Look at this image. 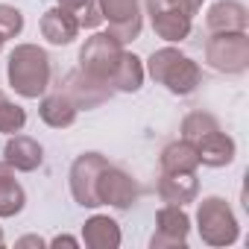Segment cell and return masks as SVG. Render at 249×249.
<instances>
[{
    "instance_id": "cell-1",
    "label": "cell",
    "mask_w": 249,
    "mask_h": 249,
    "mask_svg": "<svg viewBox=\"0 0 249 249\" xmlns=\"http://www.w3.org/2000/svg\"><path fill=\"white\" fill-rule=\"evenodd\" d=\"M6 76H9V85L15 88V94H21L27 100L44 97V91L50 88V79H53V65H50L47 50H41L38 44H18L9 53Z\"/></svg>"
},
{
    "instance_id": "cell-2",
    "label": "cell",
    "mask_w": 249,
    "mask_h": 249,
    "mask_svg": "<svg viewBox=\"0 0 249 249\" xmlns=\"http://www.w3.org/2000/svg\"><path fill=\"white\" fill-rule=\"evenodd\" d=\"M147 73L164 85L170 94L176 97H188L199 88L202 82V71L194 59H188L185 53H179L176 47H161L147 59Z\"/></svg>"
},
{
    "instance_id": "cell-3",
    "label": "cell",
    "mask_w": 249,
    "mask_h": 249,
    "mask_svg": "<svg viewBox=\"0 0 249 249\" xmlns=\"http://www.w3.org/2000/svg\"><path fill=\"white\" fill-rule=\"evenodd\" d=\"M196 223L199 237L208 246H231L240 234L237 217L223 196H205L196 208Z\"/></svg>"
},
{
    "instance_id": "cell-4",
    "label": "cell",
    "mask_w": 249,
    "mask_h": 249,
    "mask_svg": "<svg viewBox=\"0 0 249 249\" xmlns=\"http://www.w3.org/2000/svg\"><path fill=\"white\" fill-rule=\"evenodd\" d=\"M123 53L126 50H123V44L111 33H94L79 50V71L106 82V85H111V76H114Z\"/></svg>"
},
{
    "instance_id": "cell-5",
    "label": "cell",
    "mask_w": 249,
    "mask_h": 249,
    "mask_svg": "<svg viewBox=\"0 0 249 249\" xmlns=\"http://www.w3.org/2000/svg\"><path fill=\"white\" fill-rule=\"evenodd\" d=\"M147 15L153 33L170 44L185 41L194 27V12L185 0H147Z\"/></svg>"
},
{
    "instance_id": "cell-6",
    "label": "cell",
    "mask_w": 249,
    "mask_h": 249,
    "mask_svg": "<svg viewBox=\"0 0 249 249\" xmlns=\"http://www.w3.org/2000/svg\"><path fill=\"white\" fill-rule=\"evenodd\" d=\"M205 62L220 73H243L249 68V36L214 33L205 41Z\"/></svg>"
},
{
    "instance_id": "cell-7",
    "label": "cell",
    "mask_w": 249,
    "mask_h": 249,
    "mask_svg": "<svg viewBox=\"0 0 249 249\" xmlns=\"http://www.w3.org/2000/svg\"><path fill=\"white\" fill-rule=\"evenodd\" d=\"M103 21H108V33L120 41L129 44L141 36L144 18H141V0H97Z\"/></svg>"
},
{
    "instance_id": "cell-8",
    "label": "cell",
    "mask_w": 249,
    "mask_h": 249,
    "mask_svg": "<svg viewBox=\"0 0 249 249\" xmlns=\"http://www.w3.org/2000/svg\"><path fill=\"white\" fill-rule=\"evenodd\" d=\"M108 164L106 156L100 153H82L76 156V161L71 164V194L76 199V205L82 208H97L100 199H97V176L100 170Z\"/></svg>"
},
{
    "instance_id": "cell-9",
    "label": "cell",
    "mask_w": 249,
    "mask_h": 249,
    "mask_svg": "<svg viewBox=\"0 0 249 249\" xmlns=\"http://www.w3.org/2000/svg\"><path fill=\"white\" fill-rule=\"evenodd\" d=\"M138 182L126 173V170H120V167H111L106 164L97 176V199L100 205H111V208H120V211H126L135 205L138 199Z\"/></svg>"
},
{
    "instance_id": "cell-10",
    "label": "cell",
    "mask_w": 249,
    "mask_h": 249,
    "mask_svg": "<svg viewBox=\"0 0 249 249\" xmlns=\"http://www.w3.org/2000/svg\"><path fill=\"white\" fill-rule=\"evenodd\" d=\"M62 94L76 106V108H97V106H103L106 100H111V85H106V82H100V79H94V76H88V73H82L79 68L76 71H71L68 76H65V82H62Z\"/></svg>"
},
{
    "instance_id": "cell-11",
    "label": "cell",
    "mask_w": 249,
    "mask_h": 249,
    "mask_svg": "<svg viewBox=\"0 0 249 249\" xmlns=\"http://www.w3.org/2000/svg\"><path fill=\"white\" fill-rule=\"evenodd\" d=\"M188 231H191V217L185 214L182 205H164L156 214V234L150 237L153 249H164V246H185L188 243Z\"/></svg>"
},
{
    "instance_id": "cell-12",
    "label": "cell",
    "mask_w": 249,
    "mask_h": 249,
    "mask_svg": "<svg viewBox=\"0 0 249 249\" xmlns=\"http://www.w3.org/2000/svg\"><path fill=\"white\" fill-rule=\"evenodd\" d=\"M79 18H76V12L73 9H68V6H53V9H47L44 15H41V36L50 41V44H56V47H65V44H71L76 36H79Z\"/></svg>"
},
{
    "instance_id": "cell-13",
    "label": "cell",
    "mask_w": 249,
    "mask_h": 249,
    "mask_svg": "<svg viewBox=\"0 0 249 249\" xmlns=\"http://www.w3.org/2000/svg\"><path fill=\"white\" fill-rule=\"evenodd\" d=\"M3 161L12 167V170H21V173H33L41 167L44 161V150L36 138L30 135H12L3 147Z\"/></svg>"
},
{
    "instance_id": "cell-14",
    "label": "cell",
    "mask_w": 249,
    "mask_h": 249,
    "mask_svg": "<svg viewBox=\"0 0 249 249\" xmlns=\"http://www.w3.org/2000/svg\"><path fill=\"white\" fill-rule=\"evenodd\" d=\"M196 147V156H199V164L205 167H226L234 161V141L223 132V129H214V132H205L202 138L191 141Z\"/></svg>"
},
{
    "instance_id": "cell-15",
    "label": "cell",
    "mask_w": 249,
    "mask_h": 249,
    "mask_svg": "<svg viewBox=\"0 0 249 249\" xmlns=\"http://www.w3.org/2000/svg\"><path fill=\"white\" fill-rule=\"evenodd\" d=\"M205 24L211 33H246L249 15H246V6L237 3V0H217L208 9Z\"/></svg>"
},
{
    "instance_id": "cell-16",
    "label": "cell",
    "mask_w": 249,
    "mask_h": 249,
    "mask_svg": "<svg viewBox=\"0 0 249 249\" xmlns=\"http://www.w3.org/2000/svg\"><path fill=\"white\" fill-rule=\"evenodd\" d=\"M199 194V182H196V173H161L159 179V196L167 202V205H188L194 202Z\"/></svg>"
},
{
    "instance_id": "cell-17",
    "label": "cell",
    "mask_w": 249,
    "mask_h": 249,
    "mask_svg": "<svg viewBox=\"0 0 249 249\" xmlns=\"http://www.w3.org/2000/svg\"><path fill=\"white\" fill-rule=\"evenodd\" d=\"M82 240L91 249H117L120 246V226L108 214H94L82 226Z\"/></svg>"
},
{
    "instance_id": "cell-18",
    "label": "cell",
    "mask_w": 249,
    "mask_h": 249,
    "mask_svg": "<svg viewBox=\"0 0 249 249\" xmlns=\"http://www.w3.org/2000/svg\"><path fill=\"white\" fill-rule=\"evenodd\" d=\"M38 114H41V120L47 123V126H53V129H68V126H73V123H76L79 108H76L62 91H56V94H47V97L41 100Z\"/></svg>"
},
{
    "instance_id": "cell-19",
    "label": "cell",
    "mask_w": 249,
    "mask_h": 249,
    "mask_svg": "<svg viewBox=\"0 0 249 249\" xmlns=\"http://www.w3.org/2000/svg\"><path fill=\"white\" fill-rule=\"evenodd\" d=\"M161 173H196L199 167V156H196V147L191 141H173L161 150Z\"/></svg>"
},
{
    "instance_id": "cell-20",
    "label": "cell",
    "mask_w": 249,
    "mask_h": 249,
    "mask_svg": "<svg viewBox=\"0 0 249 249\" xmlns=\"http://www.w3.org/2000/svg\"><path fill=\"white\" fill-rule=\"evenodd\" d=\"M27 205V194L15 179V170L0 161V217H15Z\"/></svg>"
},
{
    "instance_id": "cell-21",
    "label": "cell",
    "mask_w": 249,
    "mask_h": 249,
    "mask_svg": "<svg viewBox=\"0 0 249 249\" xmlns=\"http://www.w3.org/2000/svg\"><path fill=\"white\" fill-rule=\"evenodd\" d=\"M144 62L135 53H123L114 76H111V91H123V94H135L144 85Z\"/></svg>"
},
{
    "instance_id": "cell-22",
    "label": "cell",
    "mask_w": 249,
    "mask_h": 249,
    "mask_svg": "<svg viewBox=\"0 0 249 249\" xmlns=\"http://www.w3.org/2000/svg\"><path fill=\"white\" fill-rule=\"evenodd\" d=\"M214 129H220V123L208 111H191L182 120V138L185 141H196V138H202L205 132H214Z\"/></svg>"
},
{
    "instance_id": "cell-23",
    "label": "cell",
    "mask_w": 249,
    "mask_h": 249,
    "mask_svg": "<svg viewBox=\"0 0 249 249\" xmlns=\"http://www.w3.org/2000/svg\"><path fill=\"white\" fill-rule=\"evenodd\" d=\"M24 123H27V111L18 103H9L6 97L0 100V132H3V135H15V132L24 129Z\"/></svg>"
},
{
    "instance_id": "cell-24",
    "label": "cell",
    "mask_w": 249,
    "mask_h": 249,
    "mask_svg": "<svg viewBox=\"0 0 249 249\" xmlns=\"http://www.w3.org/2000/svg\"><path fill=\"white\" fill-rule=\"evenodd\" d=\"M21 30H24V15H21V9H15V6H6V3H0V38H15V36H21Z\"/></svg>"
},
{
    "instance_id": "cell-25",
    "label": "cell",
    "mask_w": 249,
    "mask_h": 249,
    "mask_svg": "<svg viewBox=\"0 0 249 249\" xmlns=\"http://www.w3.org/2000/svg\"><path fill=\"white\" fill-rule=\"evenodd\" d=\"M79 27H85V30H94V27H100L103 24V12H100V3L97 0H88V3L79 9Z\"/></svg>"
},
{
    "instance_id": "cell-26",
    "label": "cell",
    "mask_w": 249,
    "mask_h": 249,
    "mask_svg": "<svg viewBox=\"0 0 249 249\" xmlns=\"http://www.w3.org/2000/svg\"><path fill=\"white\" fill-rule=\"evenodd\" d=\"M50 246H76V237H68V234H59L50 240Z\"/></svg>"
},
{
    "instance_id": "cell-27",
    "label": "cell",
    "mask_w": 249,
    "mask_h": 249,
    "mask_svg": "<svg viewBox=\"0 0 249 249\" xmlns=\"http://www.w3.org/2000/svg\"><path fill=\"white\" fill-rule=\"evenodd\" d=\"M18 246H38V249H41V246H44V240H41V237H36V234H30V237H21V240H18Z\"/></svg>"
},
{
    "instance_id": "cell-28",
    "label": "cell",
    "mask_w": 249,
    "mask_h": 249,
    "mask_svg": "<svg viewBox=\"0 0 249 249\" xmlns=\"http://www.w3.org/2000/svg\"><path fill=\"white\" fill-rule=\"evenodd\" d=\"M85 3H88V0H59V6H68V9H73V12H79Z\"/></svg>"
},
{
    "instance_id": "cell-29",
    "label": "cell",
    "mask_w": 249,
    "mask_h": 249,
    "mask_svg": "<svg viewBox=\"0 0 249 249\" xmlns=\"http://www.w3.org/2000/svg\"><path fill=\"white\" fill-rule=\"evenodd\" d=\"M185 3H188V6H191V12L196 15V12H199V6H202V0H185Z\"/></svg>"
},
{
    "instance_id": "cell-30",
    "label": "cell",
    "mask_w": 249,
    "mask_h": 249,
    "mask_svg": "<svg viewBox=\"0 0 249 249\" xmlns=\"http://www.w3.org/2000/svg\"><path fill=\"white\" fill-rule=\"evenodd\" d=\"M3 243H6V237H3V231H0V246H3Z\"/></svg>"
},
{
    "instance_id": "cell-31",
    "label": "cell",
    "mask_w": 249,
    "mask_h": 249,
    "mask_svg": "<svg viewBox=\"0 0 249 249\" xmlns=\"http://www.w3.org/2000/svg\"><path fill=\"white\" fill-rule=\"evenodd\" d=\"M0 50H3V38H0Z\"/></svg>"
},
{
    "instance_id": "cell-32",
    "label": "cell",
    "mask_w": 249,
    "mask_h": 249,
    "mask_svg": "<svg viewBox=\"0 0 249 249\" xmlns=\"http://www.w3.org/2000/svg\"><path fill=\"white\" fill-rule=\"evenodd\" d=\"M0 100H3V91H0Z\"/></svg>"
}]
</instances>
